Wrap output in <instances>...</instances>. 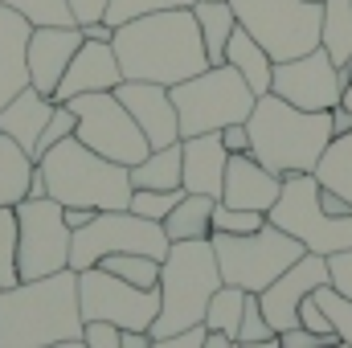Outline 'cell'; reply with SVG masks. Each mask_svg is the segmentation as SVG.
I'll return each instance as SVG.
<instances>
[{
  "mask_svg": "<svg viewBox=\"0 0 352 348\" xmlns=\"http://www.w3.org/2000/svg\"><path fill=\"white\" fill-rule=\"evenodd\" d=\"M107 4H111V0H70V8H74V21H78V25H90V21H102Z\"/></svg>",
  "mask_w": 352,
  "mask_h": 348,
  "instance_id": "cell-46",
  "label": "cell"
},
{
  "mask_svg": "<svg viewBox=\"0 0 352 348\" xmlns=\"http://www.w3.org/2000/svg\"><path fill=\"white\" fill-rule=\"evenodd\" d=\"M234 348H283L278 336H266V340H234Z\"/></svg>",
  "mask_w": 352,
  "mask_h": 348,
  "instance_id": "cell-52",
  "label": "cell"
},
{
  "mask_svg": "<svg viewBox=\"0 0 352 348\" xmlns=\"http://www.w3.org/2000/svg\"><path fill=\"white\" fill-rule=\"evenodd\" d=\"M29 197H50V193H45V176H41V168H33V180H29Z\"/></svg>",
  "mask_w": 352,
  "mask_h": 348,
  "instance_id": "cell-53",
  "label": "cell"
},
{
  "mask_svg": "<svg viewBox=\"0 0 352 348\" xmlns=\"http://www.w3.org/2000/svg\"><path fill=\"white\" fill-rule=\"evenodd\" d=\"M316 180L332 193H340L352 205V131L349 135H332V144L324 148L320 164H316Z\"/></svg>",
  "mask_w": 352,
  "mask_h": 348,
  "instance_id": "cell-28",
  "label": "cell"
},
{
  "mask_svg": "<svg viewBox=\"0 0 352 348\" xmlns=\"http://www.w3.org/2000/svg\"><path fill=\"white\" fill-rule=\"evenodd\" d=\"M266 336H278V332L270 328V320L263 316V303H258V295H246V312H242L238 340H266Z\"/></svg>",
  "mask_w": 352,
  "mask_h": 348,
  "instance_id": "cell-39",
  "label": "cell"
},
{
  "mask_svg": "<svg viewBox=\"0 0 352 348\" xmlns=\"http://www.w3.org/2000/svg\"><path fill=\"white\" fill-rule=\"evenodd\" d=\"M82 37H90V41H111L115 29H111L107 21H90V25H82Z\"/></svg>",
  "mask_w": 352,
  "mask_h": 348,
  "instance_id": "cell-50",
  "label": "cell"
},
{
  "mask_svg": "<svg viewBox=\"0 0 352 348\" xmlns=\"http://www.w3.org/2000/svg\"><path fill=\"white\" fill-rule=\"evenodd\" d=\"M33 168H37L33 156H29L16 140L0 135V209H4V205H21V201L29 197Z\"/></svg>",
  "mask_w": 352,
  "mask_h": 348,
  "instance_id": "cell-26",
  "label": "cell"
},
{
  "mask_svg": "<svg viewBox=\"0 0 352 348\" xmlns=\"http://www.w3.org/2000/svg\"><path fill=\"white\" fill-rule=\"evenodd\" d=\"M205 336H209V328L197 324V328H184V332H173V336H160L152 348H201Z\"/></svg>",
  "mask_w": 352,
  "mask_h": 348,
  "instance_id": "cell-44",
  "label": "cell"
},
{
  "mask_svg": "<svg viewBox=\"0 0 352 348\" xmlns=\"http://www.w3.org/2000/svg\"><path fill=\"white\" fill-rule=\"evenodd\" d=\"M250 156L278 176L316 173L332 144V111H299L278 94H258L250 119Z\"/></svg>",
  "mask_w": 352,
  "mask_h": 348,
  "instance_id": "cell-3",
  "label": "cell"
},
{
  "mask_svg": "<svg viewBox=\"0 0 352 348\" xmlns=\"http://www.w3.org/2000/svg\"><path fill=\"white\" fill-rule=\"evenodd\" d=\"M192 17H197V25H201V41H205L209 66H221V62H226V41H230L234 29H238L234 4H226V0H197V4H192Z\"/></svg>",
  "mask_w": 352,
  "mask_h": 348,
  "instance_id": "cell-25",
  "label": "cell"
},
{
  "mask_svg": "<svg viewBox=\"0 0 352 348\" xmlns=\"http://www.w3.org/2000/svg\"><path fill=\"white\" fill-rule=\"evenodd\" d=\"M320 45L336 66H344L352 54V0H324V29Z\"/></svg>",
  "mask_w": 352,
  "mask_h": 348,
  "instance_id": "cell-29",
  "label": "cell"
},
{
  "mask_svg": "<svg viewBox=\"0 0 352 348\" xmlns=\"http://www.w3.org/2000/svg\"><path fill=\"white\" fill-rule=\"evenodd\" d=\"M278 345H283V348H332V345H340V340H336V336L307 332V328L299 324V328H287V332H278Z\"/></svg>",
  "mask_w": 352,
  "mask_h": 348,
  "instance_id": "cell-43",
  "label": "cell"
},
{
  "mask_svg": "<svg viewBox=\"0 0 352 348\" xmlns=\"http://www.w3.org/2000/svg\"><path fill=\"white\" fill-rule=\"evenodd\" d=\"M226 62H230V66H234L246 83H250V90H254V94H270L274 58L266 54V50L254 41V37H250V33H246V29H242V25H238V29H234V37L226 41Z\"/></svg>",
  "mask_w": 352,
  "mask_h": 348,
  "instance_id": "cell-23",
  "label": "cell"
},
{
  "mask_svg": "<svg viewBox=\"0 0 352 348\" xmlns=\"http://www.w3.org/2000/svg\"><path fill=\"white\" fill-rule=\"evenodd\" d=\"M328 283L352 299V250H340V254H328Z\"/></svg>",
  "mask_w": 352,
  "mask_h": 348,
  "instance_id": "cell-41",
  "label": "cell"
},
{
  "mask_svg": "<svg viewBox=\"0 0 352 348\" xmlns=\"http://www.w3.org/2000/svg\"><path fill=\"white\" fill-rule=\"evenodd\" d=\"M320 205H324V213H332V217H352V205L340 197V193H332V188H324L320 184Z\"/></svg>",
  "mask_w": 352,
  "mask_h": 348,
  "instance_id": "cell-47",
  "label": "cell"
},
{
  "mask_svg": "<svg viewBox=\"0 0 352 348\" xmlns=\"http://www.w3.org/2000/svg\"><path fill=\"white\" fill-rule=\"evenodd\" d=\"M29 33L33 25L0 4V107H8L29 87Z\"/></svg>",
  "mask_w": 352,
  "mask_h": 348,
  "instance_id": "cell-21",
  "label": "cell"
},
{
  "mask_svg": "<svg viewBox=\"0 0 352 348\" xmlns=\"http://www.w3.org/2000/svg\"><path fill=\"white\" fill-rule=\"evenodd\" d=\"M328 283V259L324 254H303L295 266H287L266 291H258V303H263V316L270 320L274 332H287V328H299V303Z\"/></svg>",
  "mask_w": 352,
  "mask_h": 348,
  "instance_id": "cell-15",
  "label": "cell"
},
{
  "mask_svg": "<svg viewBox=\"0 0 352 348\" xmlns=\"http://www.w3.org/2000/svg\"><path fill=\"white\" fill-rule=\"evenodd\" d=\"M184 164H180V144L152 148L135 168H131V188H184Z\"/></svg>",
  "mask_w": 352,
  "mask_h": 348,
  "instance_id": "cell-27",
  "label": "cell"
},
{
  "mask_svg": "<svg viewBox=\"0 0 352 348\" xmlns=\"http://www.w3.org/2000/svg\"><path fill=\"white\" fill-rule=\"evenodd\" d=\"M270 226L303 242L307 254H340L352 250V217H332L320 205V180L316 173H295L283 176V193L266 213Z\"/></svg>",
  "mask_w": 352,
  "mask_h": 348,
  "instance_id": "cell-7",
  "label": "cell"
},
{
  "mask_svg": "<svg viewBox=\"0 0 352 348\" xmlns=\"http://www.w3.org/2000/svg\"><path fill=\"white\" fill-rule=\"evenodd\" d=\"M37 168L45 176V193L58 205H87V209H127L131 205V168L90 152L78 135L54 144Z\"/></svg>",
  "mask_w": 352,
  "mask_h": 348,
  "instance_id": "cell-4",
  "label": "cell"
},
{
  "mask_svg": "<svg viewBox=\"0 0 352 348\" xmlns=\"http://www.w3.org/2000/svg\"><path fill=\"white\" fill-rule=\"evenodd\" d=\"M119 83H123V70H119L115 45L111 41H90V37H82L74 62L66 66L62 83L54 90V102H70V98L94 94V90H115Z\"/></svg>",
  "mask_w": 352,
  "mask_h": 348,
  "instance_id": "cell-18",
  "label": "cell"
},
{
  "mask_svg": "<svg viewBox=\"0 0 352 348\" xmlns=\"http://www.w3.org/2000/svg\"><path fill=\"white\" fill-rule=\"evenodd\" d=\"M213 205L217 201L205 197V193H184L180 205L160 221L164 234H168V242H201V238H213Z\"/></svg>",
  "mask_w": 352,
  "mask_h": 348,
  "instance_id": "cell-24",
  "label": "cell"
},
{
  "mask_svg": "<svg viewBox=\"0 0 352 348\" xmlns=\"http://www.w3.org/2000/svg\"><path fill=\"white\" fill-rule=\"evenodd\" d=\"M340 70H344V74H349V78H352V54H349V62H344V66H340Z\"/></svg>",
  "mask_w": 352,
  "mask_h": 348,
  "instance_id": "cell-57",
  "label": "cell"
},
{
  "mask_svg": "<svg viewBox=\"0 0 352 348\" xmlns=\"http://www.w3.org/2000/svg\"><path fill=\"white\" fill-rule=\"evenodd\" d=\"M332 348H352V345H332Z\"/></svg>",
  "mask_w": 352,
  "mask_h": 348,
  "instance_id": "cell-58",
  "label": "cell"
},
{
  "mask_svg": "<svg viewBox=\"0 0 352 348\" xmlns=\"http://www.w3.org/2000/svg\"><path fill=\"white\" fill-rule=\"evenodd\" d=\"M311 4H324V0H311Z\"/></svg>",
  "mask_w": 352,
  "mask_h": 348,
  "instance_id": "cell-59",
  "label": "cell"
},
{
  "mask_svg": "<svg viewBox=\"0 0 352 348\" xmlns=\"http://www.w3.org/2000/svg\"><path fill=\"white\" fill-rule=\"evenodd\" d=\"M82 345L87 348H123V328L102 324V320H90L87 328H82Z\"/></svg>",
  "mask_w": 352,
  "mask_h": 348,
  "instance_id": "cell-40",
  "label": "cell"
},
{
  "mask_svg": "<svg viewBox=\"0 0 352 348\" xmlns=\"http://www.w3.org/2000/svg\"><path fill=\"white\" fill-rule=\"evenodd\" d=\"M152 332H123V348H152Z\"/></svg>",
  "mask_w": 352,
  "mask_h": 348,
  "instance_id": "cell-51",
  "label": "cell"
},
{
  "mask_svg": "<svg viewBox=\"0 0 352 348\" xmlns=\"http://www.w3.org/2000/svg\"><path fill=\"white\" fill-rule=\"evenodd\" d=\"M278 193H283V176L278 173H270L266 164H258L250 152L230 156V164H226V184H221V205L270 213V205L278 201Z\"/></svg>",
  "mask_w": 352,
  "mask_h": 348,
  "instance_id": "cell-19",
  "label": "cell"
},
{
  "mask_svg": "<svg viewBox=\"0 0 352 348\" xmlns=\"http://www.w3.org/2000/svg\"><path fill=\"white\" fill-rule=\"evenodd\" d=\"M201 348H234V340H230L226 332H209V336H205V345H201Z\"/></svg>",
  "mask_w": 352,
  "mask_h": 348,
  "instance_id": "cell-54",
  "label": "cell"
},
{
  "mask_svg": "<svg viewBox=\"0 0 352 348\" xmlns=\"http://www.w3.org/2000/svg\"><path fill=\"white\" fill-rule=\"evenodd\" d=\"M180 164H184V180H180L184 193H205V197L221 201V184H226L230 152H226V144H221L217 131L180 140Z\"/></svg>",
  "mask_w": 352,
  "mask_h": 348,
  "instance_id": "cell-20",
  "label": "cell"
},
{
  "mask_svg": "<svg viewBox=\"0 0 352 348\" xmlns=\"http://www.w3.org/2000/svg\"><path fill=\"white\" fill-rule=\"evenodd\" d=\"M246 295H250V291H242V287H234V283H221V287L213 291L209 307H205V328H209V332H226L230 340H238L242 312H246Z\"/></svg>",
  "mask_w": 352,
  "mask_h": 348,
  "instance_id": "cell-30",
  "label": "cell"
},
{
  "mask_svg": "<svg viewBox=\"0 0 352 348\" xmlns=\"http://www.w3.org/2000/svg\"><path fill=\"white\" fill-rule=\"evenodd\" d=\"M16 242H21L16 205H4L0 209V287H16L21 283V274H16Z\"/></svg>",
  "mask_w": 352,
  "mask_h": 348,
  "instance_id": "cell-34",
  "label": "cell"
},
{
  "mask_svg": "<svg viewBox=\"0 0 352 348\" xmlns=\"http://www.w3.org/2000/svg\"><path fill=\"white\" fill-rule=\"evenodd\" d=\"M168 234L160 221H148L131 209H102L94 213V221L74 230V242H70V270H90L107 254H152V259L164 262L168 254Z\"/></svg>",
  "mask_w": 352,
  "mask_h": 348,
  "instance_id": "cell-10",
  "label": "cell"
},
{
  "mask_svg": "<svg viewBox=\"0 0 352 348\" xmlns=\"http://www.w3.org/2000/svg\"><path fill=\"white\" fill-rule=\"evenodd\" d=\"M316 303L332 320V332L340 336V345H352V299H344L332 283H324V287H316Z\"/></svg>",
  "mask_w": 352,
  "mask_h": 348,
  "instance_id": "cell-36",
  "label": "cell"
},
{
  "mask_svg": "<svg viewBox=\"0 0 352 348\" xmlns=\"http://www.w3.org/2000/svg\"><path fill=\"white\" fill-rule=\"evenodd\" d=\"M78 45H82V25H33V33H29V87L54 98Z\"/></svg>",
  "mask_w": 352,
  "mask_h": 348,
  "instance_id": "cell-16",
  "label": "cell"
},
{
  "mask_svg": "<svg viewBox=\"0 0 352 348\" xmlns=\"http://www.w3.org/2000/svg\"><path fill=\"white\" fill-rule=\"evenodd\" d=\"M266 226V213L258 209H234V205H213V234H258Z\"/></svg>",
  "mask_w": 352,
  "mask_h": 348,
  "instance_id": "cell-37",
  "label": "cell"
},
{
  "mask_svg": "<svg viewBox=\"0 0 352 348\" xmlns=\"http://www.w3.org/2000/svg\"><path fill=\"white\" fill-rule=\"evenodd\" d=\"M226 4H230V0H226Z\"/></svg>",
  "mask_w": 352,
  "mask_h": 348,
  "instance_id": "cell-60",
  "label": "cell"
},
{
  "mask_svg": "<svg viewBox=\"0 0 352 348\" xmlns=\"http://www.w3.org/2000/svg\"><path fill=\"white\" fill-rule=\"evenodd\" d=\"M217 135H221V144H226V152H230V156L250 152V127H246V123H230V127H221Z\"/></svg>",
  "mask_w": 352,
  "mask_h": 348,
  "instance_id": "cell-45",
  "label": "cell"
},
{
  "mask_svg": "<svg viewBox=\"0 0 352 348\" xmlns=\"http://www.w3.org/2000/svg\"><path fill=\"white\" fill-rule=\"evenodd\" d=\"M94 213H98V209H87V205H62V221H66L70 230L90 226V221H94Z\"/></svg>",
  "mask_w": 352,
  "mask_h": 348,
  "instance_id": "cell-48",
  "label": "cell"
},
{
  "mask_svg": "<svg viewBox=\"0 0 352 348\" xmlns=\"http://www.w3.org/2000/svg\"><path fill=\"white\" fill-rule=\"evenodd\" d=\"M238 25L263 45L274 62L303 58L320 45L324 4L311 0H230Z\"/></svg>",
  "mask_w": 352,
  "mask_h": 348,
  "instance_id": "cell-9",
  "label": "cell"
},
{
  "mask_svg": "<svg viewBox=\"0 0 352 348\" xmlns=\"http://www.w3.org/2000/svg\"><path fill=\"white\" fill-rule=\"evenodd\" d=\"M173 102H176V119H180V140H188V135L221 131L230 123H246L258 94L250 90V83L230 62H221V66H209V70L176 83Z\"/></svg>",
  "mask_w": 352,
  "mask_h": 348,
  "instance_id": "cell-6",
  "label": "cell"
},
{
  "mask_svg": "<svg viewBox=\"0 0 352 348\" xmlns=\"http://www.w3.org/2000/svg\"><path fill=\"white\" fill-rule=\"evenodd\" d=\"M115 94H119V102L131 111V119L140 123V131L148 135L152 148L180 144V119H176V102H173V90L168 87L123 78V83L115 87Z\"/></svg>",
  "mask_w": 352,
  "mask_h": 348,
  "instance_id": "cell-17",
  "label": "cell"
},
{
  "mask_svg": "<svg viewBox=\"0 0 352 348\" xmlns=\"http://www.w3.org/2000/svg\"><path fill=\"white\" fill-rule=\"evenodd\" d=\"M78 131V115H74V107L70 102H58L54 107V115H50V123H45V131H41V140H37V152H33V160H41L54 144H62V140H70Z\"/></svg>",
  "mask_w": 352,
  "mask_h": 348,
  "instance_id": "cell-38",
  "label": "cell"
},
{
  "mask_svg": "<svg viewBox=\"0 0 352 348\" xmlns=\"http://www.w3.org/2000/svg\"><path fill=\"white\" fill-rule=\"evenodd\" d=\"M270 94L287 98L299 111H332L344 98V78L340 66L328 58L324 45H316L303 58L291 62H274V78H270Z\"/></svg>",
  "mask_w": 352,
  "mask_h": 348,
  "instance_id": "cell-14",
  "label": "cell"
},
{
  "mask_svg": "<svg viewBox=\"0 0 352 348\" xmlns=\"http://www.w3.org/2000/svg\"><path fill=\"white\" fill-rule=\"evenodd\" d=\"M349 131H352V111L344 102H336L332 107V135H349Z\"/></svg>",
  "mask_w": 352,
  "mask_h": 348,
  "instance_id": "cell-49",
  "label": "cell"
},
{
  "mask_svg": "<svg viewBox=\"0 0 352 348\" xmlns=\"http://www.w3.org/2000/svg\"><path fill=\"white\" fill-rule=\"evenodd\" d=\"M70 107L78 115V131L74 135L87 144L90 152H98V156H107V160H115L123 168H135L152 152L148 135L140 131V123L131 119V111L119 102L115 90L78 94V98H70Z\"/></svg>",
  "mask_w": 352,
  "mask_h": 348,
  "instance_id": "cell-11",
  "label": "cell"
},
{
  "mask_svg": "<svg viewBox=\"0 0 352 348\" xmlns=\"http://www.w3.org/2000/svg\"><path fill=\"white\" fill-rule=\"evenodd\" d=\"M98 266L119 274L131 287H160V259H152V254H127L123 250V254H107Z\"/></svg>",
  "mask_w": 352,
  "mask_h": 348,
  "instance_id": "cell-31",
  "label": "cell"
},
{
  "mask_svg": "<svg viewBox=\"0 0 352 348\" xmlns=\"http://www.w3.org/2000/svg\"><path fill=\"white\" fill-rule=\"evenodd\" d=\"M340 102H344V107L352 111V83H349V90H344V98H340Z\"/></svg>",
  "mask_w": 352,
  "mask_h": 348,
  "instance_id": "cell-56",
  "label": "cell"
},
{
  "mask_svg": "<svg viewBox=\"0 0 352 348\" xmlns=\"http://www.w3.org/2000/svg\"><path fill=\"white\" fill-rule=\"evenodd\" d=\"M50 348H87L82 340H62V345H50Z\"/></svg>",
  "mask_w": 352,
  "mask_h": 348,
  "instance_id": "cell-55",
  "label": "cell"
},
{
  "mask_svg": "<svg viewBox=\"0 0 352 348\" xmlns=\"http://www.w3.org/2000/svg\"><path fill=\"white\" fill-rule=\"evenodd\" d=\"M221 287V266L213 242H173L160 262V316L152 320V340L205 324V307Z\"/></svg>",
  "mask_w": 352,
  "mask_h": 348,
  "instance_id": "cell-5",
  "label": "cell"
},
{
  "mask_svg": "<svg viewBox=\"0 0 352 348\" xmlns=\"http://www.w3.org/2000/svg\"><path fill=\"white\" fill-rule=\"evenodd\" d=\"M78 270H58L16 287H0V348H50L82 340Z\"/></svg>",
  "mask_w": 352,
  "mask_h": 348,
  "instance_id": "cell-2",
  "label": "cell"
},
{
  "mask_svg": "<svg viewBox=\"0 0 352 348\" xmlns=\"http://www.w3.org/2000/svg\"><path fill=\"white\" fill-rule=\"evenodd\" d=\"M54 98L50 94H41V90L25 87L8 107H0V135H8V140H16L29 156L37 152V140H41V131H45V123H50V115H54ZM37 164V160H33Z\"/></svg>",
  "mask_w": 352,
  "mask_h": 348,
  "instance_id": "cell-22",
  "label": "cell"
},
{
  "mask_svg": "<svg viewBox=\"0 0 352 348\" xmlns=\"http://www.w3.org/2000/svg\"><path fill=\"white\" fill-rule=\"evenodd\" d=\"M213 254L221 266V283H234L250 295L266 291L287 266L303 259V242H295L291 234H283L278 226L266 221L258 234H213Z\"/></svg>",
  "mask_w": 352,
  "mask_h": 348,
  "instance_id": "cell-8",
  "label": "cell"
},
{
  "mask_svg": "<svg viewBox=\"0 0 352 348\" xmlns=\"http://www.w3.org/2000/svg\"><path fill=\"white\" fill-rule=\"evenodd\" d=\"M111 45L123 78L131 83H160L173 90L176 83L209 70V54H205L192 8H168V12L127 21L115 29Z\"/></svg>",
  "mask_w": 352,
  "mask_h": 348,
  "instance_id": "cell-1",
  "label": "cell"
},
{
  "mask_svg": "<svg viewBox=\"0 0 352 348\" xmlns=\"http://www.w3.org/2000/svg\"><path fill=\"white\" fill-rule=\"evenodd\" d=\"M299 324H303L307 332H320V336H336V332H332V320H328V316H324V307L316 303V291H311V295L299 303ZM336 340H340V336H336Z\"/></svg>",
  "mask_w": 352,
  "mask_h": 348,
  "instance_id": "cell-42",
  "label": "cell"
},
{
  "mask_svg": "<svg viewBox=\"0 0 352 348\" xmlns=\"http://www.w3.org/2000/svg\"><path fill=\"white\" fill-rule=\"evenodd\" d=\"M78 307L82 320H102L123 332H148L160 316V287H131L119 274L90 266L78 270Z\"/></svg>",
  "mask_w": 352,
  "mask_h": 348,
  "instance_id": "cell-13",
  "label": "cell"
},
{
  "mask_svg": "<svg viewBox=\"0 0 352 348\" xmlns=\"http://www.w3.org/2000/svg\"><path fill=\"white\" fill-rule=\"evenodd\" d=\"M12 12H21L29 25H78L70 0H0Z\"/></svg>",
  "mask_w": 352,
  "mask_h": 348,
  "instance_id": "cell-33",
  "label": "cell"
},
{
  "mask_svg": "<svg viewBox=\"0 0 352 348\" xmlns=\"http://www.w3.org/2000/svg\"><path fill=\"white\" fill-rule=\"evenodd\" d=\"M16 274L21 283L29 279H45L70 266V242L74 230L62 221V205L54 197H25L16 205Z\"/></svg>",
  "mask_w": 352,
  "mask_h": 348,
  "instance_id": "cell-12",
  "label": "cell"
},
{
  "mask_svg": "<svg viewBox=\"0 0 352 348\" xmlns=\"http://www.w3.org/2000/svg\"><path fill=\"white\" fill-rule=\"evenodd\" d=\"M197 0H111L102 21L111 29L127 25V21H140V17H152V12H168V8H192Z\"/></svg>",
  "mask_w": 352,
  "mask_h": 348,
  "instance_id": "cell-32",
  "label": "cell"
},
{
  "mask_svg": "<svg viewBox=\"0 0 352 348\" xmlns=\"http://www.w3.org/2000/svg\"><path fill=\"white\" fill-rule=\"evenodd\" d=\"M180 197H184V188H135L127 209L140 213V217H148V221H164L180 205Z\"/></svg>",
  "mask_w": 352,
  "mask_h": 348,
  "instance_id": "cell-35",
  "label": "cell"
}]
</instances>
